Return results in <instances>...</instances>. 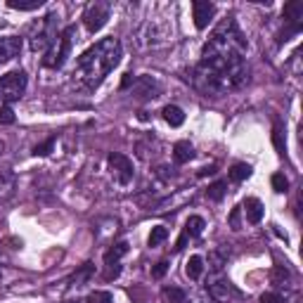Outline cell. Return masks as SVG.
Wrapping results in <instances>:
<instances>
[{"mask_svg":"<svg viewBox=\"0 0 303 303\" xmlns=\"http://www.w3.org/2000/svg\"><path fill=\"white\" fill-rule=\"evenodd\" d=\"M244 52H247V38L241 36L237 21L227 17L216 26L214 36L201 50V59L197 67V78L201 81V88L208 93H227L244 85L249 78Z\"/></svg>","mask_w":303,"mask_h":303,"instance_id":"1","label":"cell"},{"mask_svg":"<svg viewBox=\"0 0 303 303\" xmlns=\"http://www.w3.org/2000/svg\"><path fill=\"white\" fill-rule=\"evenodd\" d=\"M118 62H121V43H118V38H102L100 43L90 45L78 57L74 76H78V81L85 88H97Z\"/></svg>","mask_w":303,"mask_h":303,"instance_id":"2","label":"cell"},{"mask_svg":"<svg viewBox=\"0 0 303 303\" xmlns=\"http://www.w3.org/2000/svg\"><path fill=\"white\" fill-rule=\"evenodd\" d=\"M26 90V74L21 69H14L10 74L0 76V102H17Z\"/></svg>","mask_w":303,"mask_h":303,"instance_id":"3","label":"cell"},{"mask_svg":"<svg viewBox=\"0 0 303 303\" xmlns=\"http://www.w3.org/2000/svg\"><path fill=\"white\" fill-rule=\"evenodd\" d=\"M74 36H76V26H74V24H69V26H67L62 34H59V38H57V48L55 50H48L45 67H50V69H62L64 62H67V57H69V52H71Z\"/></svg>","mask_w":303,"mask_h":303,"instance_id":"4","label":"cell"},{"mask_svg":"<svg viewBox=\"0 0 303 303\" xmlns=\"http://www.w3.org/2000/svg\"><path fill=\"white\" fill-rule=\"evenodd\" d=\"M107 19H109V5L102 3V0L90 3L85 7V12H83V24H85V28H88L90 34H97L107 24Z\"/></svg>","mask_w":303,"mask_h":303,"instance_id":"5","label":"cell"},{"mask_svg":"<svg viewBox=\"0 0 303 303\" xmlns=\"http://www.w3.org/2000/svg\"><path fill=\"white\" fill-rule=\"evenodd\" d=\"M107 161H109L111 166V173H114V178L121 183V185H128L133 180V175H135V168H133V161L126 154H121V152H111L109 157H107Z\"/></svg>","mask_w":303,"mask_h":303,"instance_id":"6","label":"cell"},{"mask_svg":"<svg viewBox=\"0 0 303 303\" xmlns=\"http://www.w3.org/2000/svg\"><path fill=\"white\" fill-rule=\"evenodd\" d=\"M55 19H57V14H48V17L43 19L41 31L31 38V50H34V52H45V50L55 43L57 31L52 28V21H55Z\"/></svg>","mask_w":303,"mask_h":303,"instance_id":"7","label":"cell"},{"mask_svg":"<svg viewBox=\"0 0 303 303\" xmlns=\"http://www.w3.org/2000/svg\"><path fill=\"white\" fill-rule=\"evenodd\" d=\"M216 14V5L214 3H208V0H194L192 3V19H194V26L204 31V28L211 24Z\"/></svg>","mask_w":303,"mask_h":303,"instance_id":"8","label":"cell"},{"mask_svg":"<svg viewBox=\"0 0 303 303\" xmlns=\"http://www.w3.org/2000/svg\"><path fill=\"white\" fill-rule=\"evenodd\" d=\"M21 50V38L17 36H3L0 38V64H7L10 59L19 55Z\"/></svg>","mask_w":303,"mask_h":303,"instance_id":"9","label":"cell"},{"mask_svg":"<svg viewBox=\"0 0 303 303\" xmlns=\"http://www.w3.org/2000/svg\"><path fill=\"white\" fill-rule=\"evenodd\" d=\"M282 17L289 21L291 26H303V24H301V19H303V3H301V0L287 3V5H284Z\"/></svg>","mask_w":303,"mask_h":303,"instance_id":"10","label":"cell"},{"mask_svg":"<svg viewBox=\"0 0 303 303\" xmlns=\"http://www.w3.org/2000/svg\"><path fill=\"white\" fill-rule=\"evenodd\" d=\"M208 291H211V296L218 298V301H227V298L237 296V289H234L232 284L227 282V280H221V282H214L211 287H208Z\"/></svg>","mask_w":303,"mask_h":303,"instance_id":"11","label":"cell"},{"mask_svg":"<svg viewBox=\"0 0 303 303\" xmlns=\"http://www.w3.org/2000/svg\"><path fill=\"white\" fill-rule=\"evenodd\" d=\"M244 208H247V221L251 223V225H258V223L263 221V214H265V208H263V204H261L258 199L249 197V199L244 201Z\"/></svg>","mask_w":303,"mask_h":303,"instance_id":"12","label":"cell"},{"mask_svg":"<svg viewBox=\"0 0 303 303\" xmlns=\"http://www.w3.org/2000/svg\"><path fill=\"white\" fill-rule=\"evenodd\" d=\"M161 116H164V121L171 126V128H178V126L185 124V111L180 109V107H175V104H168V107H164Z\"/></svg>","mask_w":303,"mask_h":303,"instance_id":"13","label":"cell"},{"mask_svg":"<svg viewBox=\"0 0 303 303\" xmlns=\"http://www.w3.org/2000/svg\"><path fill=\"white\" fill-rule=\"evenodd\" d=\"M173 159H175V164H187V161H192L194 147L190 145L187 140H180V142H175V147H173Z\"/></svg>","mask_w":303,"mask_h":303,"instance_id":"14","label":"cell"},{"mask_svg":"<svg viewBox=\"0 0 303 303\" xmlns=\"http://www.w3.org/2000/svg\"><path fill=\"white\" fill-rule=\"evenodd\" d=\"M14 194V173L3 171L0 173V201H7Z\"/></svg>","mask_w":303,"mask_h":303,"instance_id":"15","label":"cell"},{"mask_svg":"<svg viewBox=\"0 0 303 303\" xmlns=\"http://www.w3.org/2000/svg\"><path fill=\"white\" fill-rule=\"evenodd\" d=\"M126 254H128V241H118V244H114V247L104 254V265H109V263H118Z\"/></svg>","mask_w":303,"mask_h":303,"instance_id":"16","label":"cell"},{"mask_svg":"<svg viewBox=\"0 0 303 303\" xmlns=\"http://www.w3.org/2000/svg\"><path fill=\"white\" fill-rule=\"evenodd\" d=\"M204 268H206V265H204V258H201V256H192V258H190V261H187V277H190V280H199L201 275H204Z\"/></svg>","mask_w":303,"mask_h":303,"instance_id":"17","label":"cell"},{"mask_svg":"<svg viewBox=\"0 0 303 303\" xmlns=\"http://www.w3.org/2000/svg\"><path fill=\"white\" fill-rule=\"evenodd\" d=\"M204 227H206V223H204L201 216H190L185 223V232L190 234V237H199V234L204 232Z\"/></svg>","mask_w":303,"mask_h":303,"instance_id":"18","label":"cell"},{"mask_svg":"<svg viewBox=\"0 0 303 303\" xmlns=\"http://www.w3.org/2000/svg\"><path fill=\"white\" fill-rule=\"evenodd\" d=\"M90 275H93V263H85V265H81V268H78L74 275H71L69 284H71V287H81V284L85 282Z\"/></svg>","mask_w":303,"mask_h":303,"instance_id":"19","label":"cell"},{"mask_svg":"<svg viewBox=\"0 0 303 303\" xmlns=\"http://www.w3.org/2000/svg\"><path fill=\"white\" fill-rule=\"evenodd\" d=\"M227 175H230L232 183H241V180H247L249 175H251V166H249V164H234Z\"/></svg>","mask_w":303,"mask_h":303,"instance_id":"20","label":"cell"},{"mask_svg":"<svg viewBox=\"0 0 303 303\" xmlns=\"http://www.w3.org/2000/svg\"><path fill=\"white\" fill-rule=\"evenodd\" d=\"M41 5H43V0H7V7H12V10H21V12L38 10Z\"/></svg>","mask_w":303,"mask_h":303,"instance_id":"21","label":"cell"},{"mask_svg":"<svg viewBox=\"0 0 303 303\" xmlns=\"http://www.w3.org/2000/svg\"><path fill=\"white\" fill-rule=\"evenodd\" d=\"M161 296L166 298L168 303H185V291L178 289V287H164V291H161Z\"/></svg>","mask_w":303,"mask_h":303,"instance_id":"22","label":"cell"},{"mask_svg":"<svg viewBox=\"0 0 303 303\" xmlns=\"http://www.w3.org/2000/svg\"><path fill=\"white\" fill-rule=\"evenodd\" d=\"M225 187H227V183H223V180H218V183H214V185H208V190H206V197L211 201H221L223 197H225Z\"/></svg>","mask_w":303,"mask_h":303,"instance_id":"23","label":"cell"},{"mask_svg":"<svg viewBox=\"0 0 303 303\" xmlns=\"http://www.w3.org/2000/svg\"><path fill=\"white\" fill-rule=\"evenodd\" d=\"M168 237V230H166L164 225H157V227H152V234H149V247H159L161 241Z\"/></svg>","mask_w":303,"mask_h":303,"instance_id":"24","label":"cell"},{"mask_svg":"<svg viewBox=\"0 0 303 303\" xmlns=\"http://www.w3.org/2000/svg\"><path fill=\"white\" fill-rule=\"evenodd\" d=\"M270 183H272V190H275V192H280V194L289 190V180L284 178V173H275Z\"/></svg>","mask_w":303,"mask_h":303,"instance_id":"25","label":"cell"},{"mask_svg":"<svg viewBox=\"0 0 303 303\" xmlns=\"http://www.w3.org/2000/svg\"><path fill=\"white\" fill-rule=\"evenodd\" d=\"M289 270L284 268V265H277L275 270H272V284H287L289 282Z\"/></svg>","mask_w":303,"mask_h":303,"instance_id":"26","label":"cell"},{"mask_svg":"<svg viewBox=\"0 0 303 303\" xmlns=\"http://www.w3.org/2000/svg\"><path fill=\"white\" fill-rule=\"evenodd\" d=\"M52 147H55V138H48L45 142L34 147V157H48L50 152H52Z\"/></svg>","mask_w":303,"mask_h":303,"instance_id":"27","label":"cell"},{"mask_svg":"<svg viewBox=\"0 0 303 303\" xmlns=\"http://www.w3.org/2000/svg\"><path fill=\"white\" fill-rule=\"evenodd\" d=\"M114 298H111L109 291H93L88 298H85V303H111Z\"/></svg>","mask_w":303,"mask_h":303,"instance_id":"28","label":"cell"},{"mask_svg":"<svg viewBox=\"0 0 303 303\" xmlns=\"http://www.w3.org/2000/svg\"><path fill=\"white\" fill-rule=\"evenodd\" d=\"M10 124H14V111L10 104H3L0 107V126H10Z\"/></svg>","mask_w":303,"mask_h":303,"instance_id":"29","label":"cell"},{"mask_svg":"<svg viewBox=\"0 0 303 303\" xmlns=\"http://www.w3.org/2000/svg\"><path fill=\"white\" fill-rule=\"evenodd\" d=\"M272 142H275L277 154H284V140H282V128H280V124H275V128H272Z\"/></svg>","mask_w":303,"mask_h":303,"instance_id":"30","label":"cell"},{"mask_svg":"<svg viewBox=\"0 0 303 303\" xmlns=\"http://www.w3.org/2000/svg\"><path fill=\"white\" fill-rule=\"evenodd\" d=\"M118 275H121V265H118V263H109V265H107V270H104V280H107V282H111V280H116Z\"/></svg>","mask_w":303,"mask_h":303,"instance_id":"31","label":"cell"},{"mask_svg":"<svg viewBox=\"0 0 303 303\" xmlns=\"http://www.w3.org/2000/svg\"><path fill=\"white\" fill-rule=\"evenodd\" d=\"M168 272V261H159L154 268H152V277H157V280H161V277Z\"/></svg>","mask_w":303,"mask_h":303,"instance_id":"32","label":"cell"},{"mask_svg":"<svg viewBox=\"0 0 303 303\" xmlns=\"http://www.w3.org/2000/svg\"><path fill=\"white\" fill-rule=\"evenodd\" d=\"M239 214H241V206H234V208H232V214H230V218H227L232 230H239Z\"/></svg>","mask_w":303,"mask_h":303,"instance_id":"33","label":"cell"},{"mask_svg":"<svg viewBox=\"0 0 303 303\" xmlns=\"http://www.w3.org/2000/svg\"><path fill=\"white\" fill-rule=\"evenodd\" d=\"M261 303H284V298L280 294H275V291H265L261 296Z\"/></svg>","mask_w":303,"mask_h":303,"instance_id":"34","label":"cell"},{"mask_svg":"<svg viewBox=\"0 0 303 303\" xmlns=\"http://www.w3.org/2000/svg\"><path fill=\"white\" fill-rule=\"evenodd\" d=\"M208 258H211V263H214V265H211L214 270H221V268H223V263H225V258H223L221 254H211Z\"/></svg>","mask_w":303,"mask_h":303,"instance_id":"35","label":"cell"},{"mask_svg":"<svg viewBox=\"0 0 303 303\" xmlns=\"http://www.w3.org/2000/svg\"><path fill=\"white\" fill-rule=\"evenodd\" d=\"M214 173H216V166H208V168H201L197 175H199V178H206V175H214Z\"/></svg>","mask_w":303,"mask_h":303,"instance_id":"36","label":"cell"},{"mask_svg":"<svg viewBox=\"0 0 303 303\" xmlns=\"http://www.w3.org/2000/svg\"><path fill=\"white\" fill-rule=\"evenodd\" d=\"M131 83H135V78H133L131 74H126V78H124V83H121V88H128Z\"/></svg>","mask_w":303,"mask_h":303,"instance_id":"37","label":"cell"},{"mask_svg":"<svg viewBox=\"0 0 303 303\" xmlns=\"http://www.w3.org/2000/svg\"><path fill=\"white\" fill-rule=\"evenodd\" d=\"M3 149H5V145H3V142H0V154H3Z\"/></svg>","mask_w":303,"mask_h":303,"instance_id":"38","label":"cell"}]
</instances>
